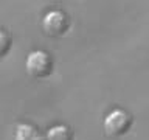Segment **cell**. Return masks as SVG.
Returning <instances> with one entry per match:
<instances>
[{
    "label": "cell",
    "mask_w": 149,
    "mask_h": 140,
    "mask_svg": "<svg viewBox=\"0 0 149 140\" xmlns=\"http://www.w3.org/2000/svg\"><path fill=\"white\" fill-rule=\"evenodd\" d=\"M14 140H47L45 135H42L33 125L20 123L16 126L14 131Z\"/></svg>",
    "instance_id": "4"
},
{
    "label": "cell",
    "mask_w": 149,
    "mask_h": 140,
    "mask_svg": "<svg viewBox=\"0 0 149 140\" xmlns=\"http://www.w3.org/2000/svg\"><path fill=\"white\" fill-rule=\"evenodd\" d=\"M132 126V117L123 109H113L104 117L102 128L109 137H121Z\"/></svg>",
    "instance_id": "2"
},
{
    "label": "cell",
    "mask_w": 149,
    "mask_h": 140,
    "mask_svg": "<svg viewBox=\"0 0 149 140\" xmlns=\"http://www.w3.org/2000/svg\"><path fill=\"white\" fill-rule=\"evenodd\" d=\"M11 44H13L11 34L6 30H2V33H0V55L2 56L6 55L9 48H11Z\"/></svg>",
    "instance_id": "6"
},
{
    "label": "cell",
    "mask_w": 149,
    "mask_h": 140,
    "mask_svg": "<svg viewBox=\"0 0 149 140\" xmlns=\"http://www.w3.org/2000/svg\"><path fill=\"white\" fill-rule=\"evenodd\" d=\"M42 30L47 36L61 37L68 30V17L67 14L59 9H51L42 19Z\"/></svg>",
    "instance_id": "3"
},
{
    "label": "cell",
    "mask_w": 149,
    "mask_h": 140,
    "mask_svg": "<svg viewBox=\"0 0 149 140\" xmlns=\"http://www.w3.org/2000/svg\"><path fill=\"white\" fill-rule=\"evenodd\" d=\"M47 140H73V132L68 126L65 125H56L47 131L45 134Z\"/></svg>",
    "instance_id": "5"
},
{
    "label": "cell",
    "mask_w": 149,
    "mask_h": 140,
    "mask_svg": "<svg viewBox=\"0 0 149 140\" xmlns=\"http://www.w3.org/2000/svg\"><path fill=\"white\" fill-rule=\"evenodd\" d=\"M26 72L34 78H47L53 73V58L44 50H34L25 59Z\"/></svg>",
    "instance_id": "1"
}]
</instances>
